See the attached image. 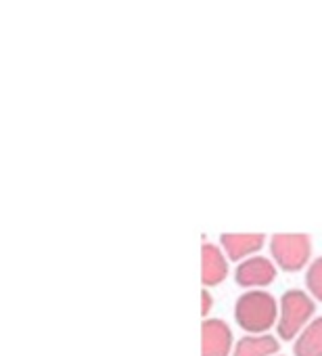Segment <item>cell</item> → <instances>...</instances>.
Here are the masks:
<instances>
[{
	"label": "cell",
	"instance_id": "1",
	"mask_svg": "<svg viewBox=\"0 0 322 356\" xmlns=\"http://www.w3.org/2000/svg\"><path fill=\"white\" fill-rule=\"evenodd\" d=\"M235 321L249 335H264L278 321V302L266 289H247L235 304Z\"/></svg>",
	"mask_w": 322,
	"mask_h": 356
},
{
	"label": "cell",
	"instance_id": "2",
	"mask_svg": "<svg viewBox=\"0 0 322 356\" xmlns=\"http://www.w3.org/2000/svg\"><path fill=\"white\" fill-rule=\"evenodd\" d=\"M316 312L314 298L303 289H289L280 296L278 302V321L276 335L285 341H295V337L310 325Z\"/></svg>",
	"mask_w": 322,
	"mask_h": 356
},
{
	"label": "cell",
	"instance_id": "3",
	"mask_svg": "<svg viewBox=\"0 0 322 356\" xmlns=\"http://www.w3.org/2000/svg\"><path fill=\"white\" fill-rule=\"evenodd\" d=\"M270 254L276 268L285 273L301 270L312 254L310 235L303 233H276L270 239Z\"/></svg>",
	"mask_w": 322,
	"mask_h": 356
},
{
	"label": "cell",
	"instance_id": "4",
	"mask_svg": "<svg viewBox=\"0 0 322 356\" xmlns=\"http://www.w3.org/2000/svg\"><path fill=\"white\" fill-rule=\"evenodd\" d=\"M276 279V264L272 258L266 256H251L243 262H239L235 270V281L239 287L245 289H262L268 287Z\"/></svg>",
	"mask_w": 322,
	"mask_h": 356
},
{
	"label": "cell",
	"instance_id": "5",
	"mask_svg": "<svg viewBox=\"0 0 322 356\" xmlns=\"http://www.w3.org/2000/svg\"><path fill=\"white\" fill-rule=\"evenodd\" d=\"M232 350L230 327L220 318H205L201 325V356H230Z\"/></svg>",
	"mask_w": 322,
	"mask_h": 356
},
{
	"label": "cell",
	"instance_id": "6",
	"mask_svg": "<svg viewBox=\"0 0 322 356\" xmlns=\"http://www.w3.org/2000/svg\"><path fill=\"white\" fill-rule=\"evenodd\" d=\"M264 243H266V235L262 233H224L220 237V245L226 258L232 262H243L251 256H257Z\"/></svg>",
	"mask_w": 322,
	"mask_h": 356
},
{
	"label": "cell",
	"instance_id": "7",
	"mask_svg": "<svg viewBox=\"0 0 322 356\" xmlns=\"http://www.w3.org/2000/svg\"><path fill=\"white\" fill-rule=\"evenodd\" d=\"M228 277V258L224 250L214 243L201 248V283L203 287H216Z\"/></svg>",
	"mask_w": 322,
	"mask_h": 356
},
{
	"label": "cell",
	"instance_id": "8",
	"mask_svg": "<svg viewBox=\"0 0 322 356\" xmlns=\"http://www.w3.org/2000/svg\"><path fill=\"white\" fill-rule=\"evenodd\" d=\"M280 343L276 337L264 333V335H245L235 343V350L230 356H274L278 352Z\"/></svg>",
	"mask_w": 322,
	"mask_h": 356
},
{
	"label": "cell",
	"instance_id": "9",
	"mask_svg": "<svg viewBox=\"0 0 322 356\" xmlns=\"http://www.w3.org/2000/svg\"><path fill=\"white\" fill-rule=\"evenodd\" d=\"M295 356H322V316L312 318L310 325L293 341Z\"/></svg>",
	"mask_w": 322,
	"mask_h": 356
},
{
	"label": "cell",
	"instance_id": "10",
	"mask_svg": "<svg viewBox=\"0 0 322 356\" xmlns=\"http://www.w3.org/2000/svg\"><path fill=\"white\" fill-rule=\"evenodd\" d=\"M305 289L316 300L322 302V256L316 258L305 270Z\"/></svg>",
	"mask_w": 322,
	"mask_h": 356
},
{
	"label": "cell",
	"instance_id": "11",
	"mask_svg": "<svg viewBox=\"0 0 322 356\" xmlns=\"http://www.w3.org/2000/svg\"><path fill=\"white\" fill-rule=\"evenodd\" d=\"M201 302H203V306H201V314H203V318L210 314V310H212V293L207 291V289H203L201 291Z\"/></svg>",
	"mask_w": 322,
	"mask_h": 356
}]
</instances>
